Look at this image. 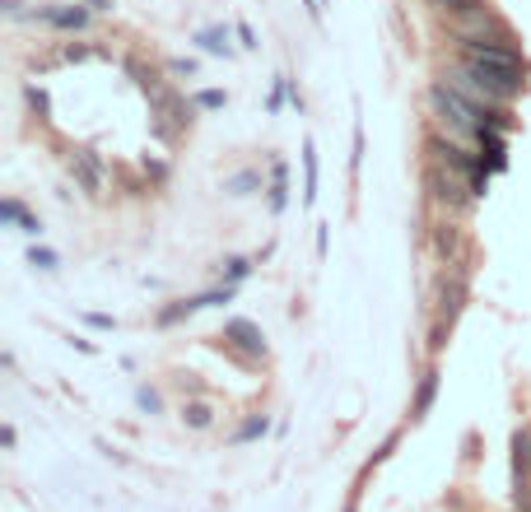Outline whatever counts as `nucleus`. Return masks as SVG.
I'll return each mask as SVG.
<instances>
[{"label": "nucleus", "instance_id": "obj_1", "mask_svg": "<svg viewBox=\"0 0 531 512\" xmlns=\"http://www.w3.org/2000/svg\"><path fill=\"white\" fill-rule=\"evenodd\" d=\"M438 75H443L457 94L476 98V103H485V108H513V103H518V94H513V89L494 84L490 75H480V70L471 66V61H462V56H448V66L438 70Z\"/></svg>", "mask_w": 531, "mask_h": 512}, {"label": "nucleus", "instance_id": "obj_2", "mask_svg": "<svg viewBox=\"0 0 531 512\" xmlns=\"http://www.w3.org/2000/svg\"><path fill=\"white\" fill-rule=\"evenodd\" d=\"M424 196L434 205L438 215H452V219H466L476 210V196L466 187V177L448 173V168H438V163H424Z\"/></svg>", "mask_w": 531, "mask_h": 512}, {"label": "nucleus", "instance_id": "obj_3", "mask_svg": "<svg viewBox=\"0 0 531 512\" xmlns=\"http://www.w3.org/2000/svg\"><path fill=\"white\" fill-rule=\"evenodd\" d=\"M466 298H471V270H466V266H438L434 298H429V322L457 326Z\"/></svg>", "mask_w": 531, "mask_h": 512}, {"label": "nucleus", "instance_id": "obj_4", "mask_svg": "<svg viewBox=\"0 0 531 512\" xmlns=\"http://www.w3.org/2000/svg\"><path fill=\"white\" fill-rule=\"evenodd\" d=\"M219 340H224V354H233L243 368H257L271 359V345H266V331H261L252 317H224V331H219Z\"/></svg>", "mask_w": 531, "mask_h": 512}, {"label": "nucleus", "instance_id": "obj_5", "mask_svg": "<svg viewBox=\"0 0 531 512\" xmlns=\"http://www.w3.org/2000/svg\"><path fill=\"white\" fill-rule=\"evenodd\" d=\"M66 173H70V182H75V191H80L84 201H103V196H108V163H103V154H98L94 145L70 149Z\"/></svg>", "mask_w": 531, "mask_h": 512}, {"label": "nucleus", "instance_id": "obj_6", "mask_svg": "<svg viewBox=\"0 0 531 512\" xmlns=\"http://www.w3.org/2000/svg\"><path fill=\"white\" fill-rule=\"evenodd\" d=\"M28 24L75 38V33H84V28L94 24V10H89L84 0H47V5H33V10H28Z\"/></svg>", "mask_w": 531, "mask_h": 512}, {"label": "nucleus", "instance_id": "obj_7", "mask_svg": "<svg viewBox=\"0 0 531 512\" xmlns=\"http://www.w3.org/2000/svg\"><path fill=\"white\" fill-rule=\"evenodd\" d=\"M424 159L438 163V168H448V173H457V177H471V168H476V145H462V140H452V135L429 126V135H424Z\"/></svg>", "mask_w": 531, "mask_h": 512}, {"label": "nucleus", "instance_id": "obj_8", "mask_svg": "<svg viewBox=\"0 0 531 512\" xmlns=\"http://www.w3.org/2000/svg\"><path fill=\"white\" fill-rule=\"evenodd\" d=\"M429 252H434L438 266H466V252H471V243H466L462 219L438 215L434 224H429Z\"/></svg>", "mask_w": 531, "mask_h": 512}, {"label": "nucleus", "instance_id": "obj_9", "mask_svg": "<svg viewBox=\"0 0 531 512\" xmlns=\"http://www.w3.org/2000/svg\"><path fill=\"white\" fill-rule=\"evenodd\" d=\"M513 508L531 512V424L513 429Z\"/></svg>", "mask_w": 531, "mask_h": 512}, {"label": "nucleus", "instance_id": "obj_10", "mask_svg": "<svg viewBox=\"0 0 531 512\" xmlns=\"http://www.w3.org/2000/svg\"><path fill=\"white\" fill-rule=\"evenodd\" d=\"M191 42H196V52H201V56H219V61H233V56L243 52L233 24H205V28L191 33Z\"/></svg>", "mask_w": 531, "mask_h": 512}, {"label": "nucleus", "instance_id": "obj_11", "mask_svg": "<svg viewBox=\"0 0 531 512\" xmlns=\"http://www.w3.org/2000/svg\"><path fill=\"white\" fill-rule=\"evenodd\" d=\"M177 419H182V429L187 433H210L219 424V405L210 401V396H182Z\"/></svg>", "mask_w": 531, "mask_h": 512}, {"label": "nucleus", "instance_id": "obj_12", "mask_svg": "<svg viewBox=\"0 0 531 512\" xmlns=\"http://www.w3.org/2000/svg\"><path fill=\"white\" fill-rule=\"evenodd\" d=\"M266 210H271L275 219L289 210V163L280 159V154L266 159Z\"/></svg>", "mask_w": 531, "mask_h": 512}, {"label": "nucleus", "instance_id": "obj_13", "mask_svg": "<svg viewBox=\"0 0 531 512\" xmlns=\"http://www.w3.org/2000/svg\"><path fill=\"white\" fill-rule=\"evenodd\" d=\"M476 154L490 173H504L508 168V131H494V126H480L476 135Z\"/></svg>", "mask_w": 531, "mask_h": 512}, {"label": "nucleus", "instance_id": "obj_14", "mask_svg": "<svg viewBox=\"0 0 531 512\" xmlns=\"http://www.w3.org/2000/svg\"><path fill=\"white\" fill-rule=\"evenodd\" d=\"M0 224L14 233H24V238H42V219L33 215L19 196H5V201H0Z\"/></svg>", "mask_w": 531, "mask_h": 512}, {"label": "nucleus", "instance_id": "obj_15", "mask_svg": "<svg viewBox=\"0 0 531 512\" xmlns=\"http://www.w3.org/2000/svg\"><path fill=\"white\" fill-rule=\"evenodd\" d=\"M438 387H443V373H438V364H429L420 373V382H415V396H410V419H415V424H420V419L434 410Z\"/></svg>", "mask_w": 531, "mask_h": 512}, {"label": "nucleus", "instance_id": "obj_16", "mask_svg": "<svg viewBox=\"0 0 531 512\" xmlns=\"http://www.w3.org/2000/svg\"><path fill=\"white\" fill-rule=\"evenodd\" d=\"M224 191H229L233 201L261 196V191H266V173H261V168H238V173H229V177H224Z\"/></svg>", "mask_w": 531, "mask_h": 512}, {"label": "nucleus", "instance_id": "obj_17", "mask_svg": "<svg viewBox=\"0 0 531 512\" xmlns=\"http://www.w3.org/2000/svg\"><path fill=\"white\" fill-rule=\"evenodd\" d=\"M299 159H303V205L313 210V205H317V187H322V163H317V145H313V140H303Z\"/></svg>", "mask_w": 531, "mask_h": 512}, {"label": "nucleus", "instance_id": "obj_18", "mask_svg": "<svg viewBox=\"0 0 531 512\" xmlns=\"http://www.w3.org/2000/svg\"><path fill=\"white\" fill-rule=\"evenodd\" d=\"M196 312H201V308H196V298H173L168 308H159V312H154V326H159V331H168V326L191 322Z\"/></svg>", "mask_w": 531, "mask_h": 512}, {"label": "nucleus", "instance_id": "obj_19", "mask_svg": "<svg viewBox=\"0 0 531 512\" xmlns=\"http://www.w3.org/2000/svg\"><path fill=\"white\" fill-rule=\"evenodd\" d=\"M257 270V256H224L219 261V284H243Z\"/></svg>", "mask_w": 531, "mask_h": 512}, {"label": "nucleus", "instance_id": "obj_20", "mask_svg": "<svg viewBox=\"0 0 531 512\" xmlns=\"http://www.w3.org/2000/svg\"><path fill=\"white\" fill-rule=\"evenodd\" d=\"M266 433H271V415H247L243 424H238V429L229 433V443H257V438H266Z\"/></svg>", "mask_w": 531, "mask_h": 512}, {"label": "nucleus", "instance_id": "obj_21", "mask_svg": "<svg viewBox=\"0 0 531 512\" xmlns=\"http://www.w3.org/2000/svg\"><path fill=\"white\" fill-rule=\"evenodd\" d=\"M289 89H294V75H285V70L271 75V94H266V112H271V117H280V112L289 108Z\"/></svg>", "mask_w": 531, "mask_h": 512}, {"label": "nucleus", "instance_id": "obj_22", "mask_svg": "<svg viewBox=\"0 0 531 512\" xmlns=\"http://www.w3.org/2000/svg\"><path fill=\"white\" fill-rule=\"evenodd\" d=\"M24 103H28V112H33L38 122H52V94H47L42 84L24 80Z\"/></svg>", "mask_w": 531, "mask_h": 512}, {"label": "nucleus", "instance_id": "obj_23", "mask_svg": "<svg viewBox=\"0 0 531 512\" xmlns=\"http://www.w3.org/2000/svg\"><path fill=\"white\" fill-rule=\"evenodd\" d=\"M164 75L173 84H191L201 75V61H196V56H173V61H164Z\"/></svg>", "mask_w": 531, "mask_h": 512}, {"label": "nucleus", "instance_id": "obj_24", "mask_svg": "<svg viewBox=\"0 0 531 512\" xmlns=\"http://www.w3.org/2000/svg\"><path fill=\"white\" fill-rule=\"evenodd\" d=\"M136 410H140V415H164V391H159V387H150V382H140V387H136Z\"/></svg>", "mask_w": 531, "mask_h": 512}, {"label": "nucleus", "instance_id": "obj_25", "mask_svg": "<svg viewBox=\"0 0 531 512\" xmlns=\"http://www.w3.org/2000/svg\"><path fill=\"white\" fill-rule=\"evenodd\" d=\"M191 103H196L201 112H224V108H229V89H196Z\"/></svg>", "mask_w": 531, "mask_h": 512}, {"label": "nucleus", "instance_id": "obj_26", "mask_svg": "<svg viewBox=\"0 0 531 512\" xmlns=\"http://www.w3.org/2000/svg\"><path fill=\"white\" fill-rule=\"evenodd\" d=\"M28 266H33V270H42V275H52V270H56V266H61V256H56V252H52V247H42V243H33V247H28Z\"/></svg>", "mask_w": 531, "mask_h": 512}, {"label": "nucleus", "instance_id": "obj_27", "mask_svg": "<svg viewBox=\"0 0 531 512\" xmlns=\"http://www.w3.org/2000/svg\"><path fill=\"white\" fill-rule=\"evenodd\" d=\"M140 173L150 177V187H164L173 168H168V159H159V154H145V159H140Z\"/></svg>", "mask_w": 531, "mask_h": 512}, {"label": "nucleus", "instance_id": "obj_28", "mask_svg": "<svg viewBox=\"0 0 531 512\" xmlns=\"http://www.w3.org/2000/svg\"><path fill=\"white\" fill-rule=\"evenodd\" d=\"M359 168H364V122H354L350 131V177L359 182Z\"/></svg>", "mask_w": 531, "mask_h": 512}, {"label": "nucleus", "instance_id": "obj_29", "mask_svg": "<svg viewBox=\"0 0 531 512\" xmlns=\"http://www.w3.org/2000/svg\"><path fill=\"white\" fill-rule=\"evenodd\" d=\"M448 340H452V326L429 322V359H438V354L448 350Z\"/></svg>", "mask_w": 531, "mask_h": 512}, {"label": "nucleus", "instance_id": "obj_30", "mask_svg": "<svg viewBox=\"0 0 531 512\" xmlns=\"http://www.w3.org/2000/svg\"><path fill=\"white\" fill-rule=\"evenodd\" d=\"M233 33H238V47H243V52H257V47H261L257 28L247 24V19H233Z\"/></svg>", "mask_w": 531, "mask_h": 512}, {"label": "nucleus", "instance_id": "obj_31", "mask_svg": "<svg viewBox=\"0 0 531 512\" xmlns=\"http://www.w3.org/2000/svg\"><path fill=\"white\" fill-rule=\"evenodd\" d=\"M98 47H84V42H61V52H56V61H84V56H94Z\"/></svg>", "mask_w": 531, "mask_h": 512}, {"label": "nucleus", "instance_id": "obj_32", "mask_svg": "<svg viewBox=\"0 0 531 512\" xmlns=\"http://www.w3.org/2000/svg\"><path fill=\"white\" fill-rule=\"evenodd\" d=\"M28 10H33L28 0H0V14H5L10 24H19V19H28Z\"/></svg>", "mask_w": 531, "mask_h": 512}, {"label": "nucleus", "instance_id": "obj_33", "mask_svg": "<svg viewBox=\"0 0 531 512\" xmlns=\"http://www.w3.org/2000/svg\"><path fill=\"white\" fill-rule=\"evenodd\" d=\"M84 326H94V331H117V317H112V312H84Z\"/></svg>", "mask_w": 531, "mask_h": 512}, {"label": "nucleus", "instance_id": "obj_34", "mask_svg": "<svg viewBox=\"0 0 531 512\" xmlns=\"http://www.w3.org/2000/svg\"><path fill=\"white\" fill-rule=\"evenodd\" d=\"M303 10H308V19H313V24H322V19H327V0H299Z\"/></svg>", "mask_w": 531, "mask_h": 512}, {"label": "nucleus", "instance_id": "obj_35", "mask_svg": "<svg viewBox=\"0 0 531 512\" xmlns=\"http://www.w3.org/2000/svg\"><path fill=\"white\" fill-rule=\"evenodd\" d=\"M177 387L187 391V396H201V378L196 373H177Z\"/></svg>", "mask_w": 531, "mask_h": 512}, {"label": "nucleus", "instance_id": "obj_36", "mask_svg": "<svg viewBox=\"0 0 531 512\" xmlns=\"http://www.w3.org/2000/svg\"><path fill=\"white\" fill-rule=\"evenodd\" d=\"M313 243H317V256L331 252V224H317V238H313Z\"/></svg>", "mask_w": 531, "mask_h": 512}, {"label": "nucleus", "instance_id": "obj_37", "mask_svg": "<svg viewBox=\"0 0 531 512\" xmlns=\"http://www.w3.org/2000/svg\"><path fill=\"white\" fill-rule=\"evenodd\" d=\"M289 108L299 112V117H303V112H308V98H303V89H299V80H294V89H289Z\"/></svg>", "mask_w": 531, "mask_h": 512}, {"label": "nucleus", "instance_id": "obj_38", "mask_svg": "<svg viewBox=\"0 0 531 512\" xmlns=\"http://www.w3.org/2000/svg\"><path fill=\"white\" fill-rule=\"evenodd\" d=\"M14 443H19V433H14V424H5V429H0V447H5V452H14Z\"/></svg>", "mask_w": 531, "mask_h": 512}, {"label": "nucleus", "instance_id": "obj_39", "mask_svg": "<svg viewBox=\"0 0 531 512\" xmlns=\"http://www.w3.org/2000/svg\"><path fill=\"white\" fill-rule=\"evenodd\" d=\"M84 5H89L94 14H112V10H117V0H84Z\"/></svg>", "mask_w": 531, "mask_h": 512}, {"label": "nucleus", "instance_id": "obj_40", "mask_svg": "<svg viewBox=\"0 0 531 512\" xmlns=\"http://www.w3.org/2000/svg\"><path fill=\"white\" fill-rule=\"evenodd\" d=\"M341 512H359V503H354V499H350V503H345V508H341Z\"/></svg>", "mask_w": 531, "mask_h": 512}]
</instances>
